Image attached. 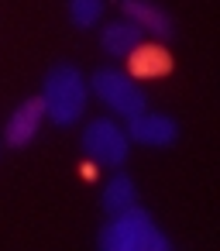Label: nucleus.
I'll list each match as a JSON object with an SVG mask.
<instances>
[{
  "label": "nucleus",
  "mask_w": 220,
  "mask_h": 251,
  "mask_svg": "<svg viewBox=\"0 0 220 251\" xmlns=\"http://www.w3.org/2000/svg\"><path fill=\"white\" fill-rule=\"evenodd\" d=\"M45 117L55 127H73L83 121L86 103H90V83L83 76V69H76L73 62H59L45 73L42 79V93H38Z\"/></svg>",
  "instance_id": "nucleus-1"
},
{
  "label": "nucleus",
  "mask_w": 220,
  "mask_h": 251,
  "mask_svg": "<svg viewBox=\"0 0 220 251\" xmlns=\"http://www.w3.org/2000/svg\"><path fill=\"white\" fill-rule=\"evenodd\" d=\"M97 241L103 251H169L172 248V241L158 230L155 217L138 203L110 213V220L100 227Z\"/></svg>",
  "instance_id": "nucleus-2"
},
{
  "label": "nucleus",
  "mask_w": 220,
  "mask_h": 251,
  "mask_svg": "<svg viewBox=\"0 0 220 251\" xmlns=\"http://www.w3.org/2000/svg\"><path fill=\"white\" fill-rule=\"evenodd\" d=\"M86 83H90V93H93L114 117L131 121V117H138V114L148 110V97H145V90L138 86V79H134L131 73H121V69L103 66V69H97Z\"/></svg>",
  "instance_id": "nucleus-3"
},
{
  "label": "nucleus",
  "mask_w": 220,
  "mask_h": 251,
  "mask_svg": "<svg viewBox=\"0 0 220 251\" xmlns=\"http://www.w3.org/2000/svg\"><path fill=\"white\" fill-rule=\"evenodd\" d=\"M79 148H83V155L90 158V165L117 169V165L127 162L131 138H127V127H121L114 117H93V121L83 127Z\"/></svg>",
  "instance_id": "nucleus-4"
},
{
  "label": "nucleus",
  "mask_w": 220,
  "mask_h": 251,
  "mask_svg": "<svg viewBox=\"0 0 220 251\" xmlns=\"http://www.w3.org/2000/svg\"><path fill=\"white\" fill-rule=\"evenodd\" d=\"M127 138L138 141L141 148H172L179 138V124L169 114H138L127 124Z\"/></svg>",
  "instance_id": "nucleus-5"
},
{
  "label": "nucleus",
  "mask_w": 220,
  "mask_h": 251,
  "mask_svg": "<svg viewBox=\"0 0 220 251\" xmlns=\"http://www.w3.org/2000/svg\"><path fill=\"white\" fill-rule=\"evenodd\" d=\"M42 121H45V107H42V100H38V97L21 100V103L14 107V114L7 117V124H4V141H7L11 148H24V145H31V141L38 138Z\"/></svg>",
  "instance_id": "nucleus-6"
},
{
  "label": "nucleus",
  "mask_w": 220,
  "mask_h": 251,
  "mask_svg": "<svg viewBox=\"0 0 220 251\" xmlns=\"http://www.w3.org/2000/svg\"><path fill=\"white\" fill-rule=\"evenodd\" d=\"M121 11H124L127 21H134V25H138L145 35H151V38H172V35H175L172 18H169L162 7L148 4V0H124Z\"/></svg>",
  "instance_id": "nucleus-7"
},
{
  "label": "nucleus",
  "mask_w": 220,
  "mask_h": 251,
  "mask_svg": "<svg viewBox=\"0 0 220 251\" xmlns=\"http://www.w3.org/2000/svg\"><path fill=\"white\" fill-rule=\"evenodd\" d=\"M141 42H145V31H141L134 21H127V18L110 21V25H103V31H100V49H103L110 59H127Z\"/></svg>",
  "instance_id": "nucleus-8"
},
{
  "label": "nucleus",
  "mask_w": 220,
  "mask_h": 251,
  "mask_svg": "<svg viewBox=\"0 0 220 251\" xmlns=\"http://www.w3.org/2000/svg\"><path fill=\"white\" fill-rule=\"evenodd\" d=\"M127 69L134 79H158L172 69V55L162 49V45H138L131 55H127Z\"/></svg>",
  "instance_id": "nucleus-9"
},
{
  "label": "nucleus",
  "mask_w": 220,
  "mask_h": 251,
  "mask_svg": "<svg viewBox=\"0 0 220 251\" xmlns=\"http://www.w3.org/2000/svg\"><path fill=\"white\" fill-rule=\"evenodd\" d=\"M100 203H103V210H107V213H117V210H124V206L138 203L134 179H131L127 172H117V176H110V179H107V186H103V196H100Z\"/></svg>",
  "instance_id": "nucleus-10"
},
{
  "label": "nucleus",
  "mask_w": 220,
  "mask_h": 251,
  "mask_svg": "<svg viewBox=\"0 0 220 251\" xmlns=\"http://www.w3.org/2000/svg\"><path fill=\"white\" fill-rule=\"evenodd\" d=\"M103 18V0H69V21L76 28H97Z\"/></svg>",
  "instance_id": "nucleus-11"
}]
</instances>
